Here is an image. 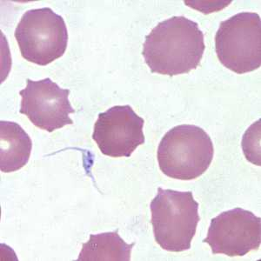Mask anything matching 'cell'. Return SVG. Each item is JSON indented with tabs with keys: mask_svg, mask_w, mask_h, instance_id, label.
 <instances>
[{
	"mask_svg": "<svg viewBox=\"0 0 261 261\" xmlns=\"http://www.w3.org/2000/svg\"><path fill=\"white\" fill-rule=\"evenodd\" d=\"M205 49L199 24L174 16L159 23L146 36L142 55L151 72L175 76L198 68Z\"/></svg>",
	"mask_w": 261,
	"mask_h": 261,
	"instance_id": "1",
	"label": "cell"
},
{
	"mask_svg": "<svg viewBox=\"0 0 261 261\" xmlns=\"http://www.w3.org/2000/svg\"><path fill=\"white\" fill-rule=\"evenodd\" d=\"M199 205L189 192L158 189L150 204L155 241L168 252L191 248L200 218Z\"/></svg>",
	"mask_w": 261,
	"mask_h": 261,
	"instance_id": "2",
	"label": "cell"
},
{
	"mask_svg": "<svg viewBox=\"0 0 261 261\" xmlns=\"http://www.w3.org/2000/svg\"><path fill=\"white\" fill-rule=\"evenodd\" d=\"M214 155V144L204 129L197 125H180L164 135L157 157L165 175L192 180L207 171Z\"/></svg>",
	"mask_w": 261,
	"mask_h": 261,
	"instance_id": "3",
	"label": "cell"
},
{
	"mask_svg": "<svg viewBox=\"0 0 261 261\" xmlns=\"http://www.w3.org/2000/svg\"><path fill=\"white\" fill-rule=\"evenodd\" d=\"M14 36L22 57L39 65H49L61 58L68 44L65 19L49 7L24 12Z\"/></svg>",
	"mask_w": 261,
	"mask_h": 261,
	"instance_id": "4",
	"label": "cell"
},
{
	"mask_svg": "<svg viewBox=\"0 0 261 261\" xmlns=\"http://www.w3.org/2000/svg\"><path fill=\"white\" fill-rule=\"evenodd\" d=\"M217 56L238 74L255 71L261 65V20L256 12L231 16L220 24L215 35Z\"/></svg>",
	"mask_w": 261,
	"mask_h": 261,
	"instance_id": "5",
	"label": "cell"
},
{
	"mask_svg": "<svg viewBox=\"0 0 261 261\" xmlns=\"http://www.w3.org/2000/svg\"><path fill=\"white\" fill-rule=\"evenodd\" d=\"M203 242L210 246L214 254L246 255L260 246V218L241 207L223 212L211 220Z\"/></svg>",
	"mask_w": 261,
	"mask_h": 261,
	"instance_id": "6",
	"label": "cell"
},
{
	"mask_svg": "<svg viewBox=\"0 0 261 261\" xmlns=\"http://www.w3.org/2000/svg\"><path fill=\"white\" fill-rule=\"evenodd\" d=\"M27 87L19 92L22 97L19 113L42 130H54L72 125L69 115L74 113L69 101L70 90L63 89L49 77L42 81L27 80Z\"/></svg>",
	"mask_w": 261,
	"mask_h": 261,
	"instance_id": "7",
	"label": "cell"
},
{
	"mask_svg": "<svg viewBox=\"0 0 261 261\" xmlns=\"http://www.w3.org/2000/svg\"><path fill=\"white\" fill-rule=\"evenodd\" d=\"M144 124L130 106H115L98 114L92 139L106 156L129 158L146 141Z\"/></svg>",
	"mask_w": 261,
	"mask_h": 261,
	"instance_id": "8",
	"label": "cell"
},
{
	"mask_svg": "<svg viewBox=\"0 0 261 261\" xmlns=\"http://www.w3.org/2000/svg\"><path fill=\"white\" fill-rule=\"evenodd\" d=\"M33 141L27 132L12 121H0V170L13 172L30 160Z\"/></svg>",
	"mask_w": 261,
	"mask_h": 261,
	"instance_id": "9",
	"label": "cell"
},
{
	"mask_svg": "<svg viewBox=\"0 0 261 261\" xmlns=\"http://www.w3.org/2000/svg\"><path fill=\"white\" fill-rule=\"evenodd\" d=\"M135 243H125L119 230L90 235L83 244L77 261H129Z\"/></svg>",
	"mask_w": 261,
	"mask_h": 261,
	"instance_id": "10",
	"label": "cell"
}]
</instances>
